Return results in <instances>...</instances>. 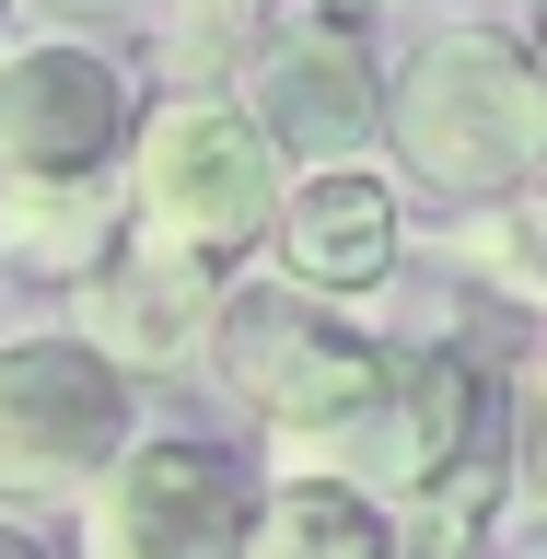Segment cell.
Here are the masks:
<instances>
[{"label":"cell","instance_id":"obj_1","mask_svg":"<svg viewBox=\"0 0 547 559\" xmlns=\"http://www.w3.org/2000/svg\"><path fill=\"white\" fill-rule=\"evenodd\" d=\"M222 384H234L269 454L292 478H338L384 513H408L431 478H454L478 454V373L466 349H431V338H361L349 314L304 304V292H245L222 304Z\"/></svg>","mask_w":547,"mask_h":559},{"label":"cell","instance_id":"obj_2","mask_svg":"<svg viewBox=\"0 0 547 559\" xmlns=\"http://www.w3.org/2000/svg\"><path fill=\"white\" fill-rule=\"evenodd\" d=\"M384 152L408 199H443L454 222L547 175V70L524 35L454 24L384 82Z\"/></svg>","mask_w":547,"mask_h":559},{"label":"cell","instance_id":"obj_3","mask_svg":"<svg viewBox=\"0 0 547 559\" xmlns=\"http://www.w3.org/2000/svg\"><path fill=\"white\" fill-rule=\"evenodd\" d=\"M280 199H292V164L269 152V129L234 94H152L140 105V140H129V222L140 234H164L199 269H234L245 245H269Z\"/></svg>","mask_w":547,"mask_h":559},{"label":"cell","instance_id":"obj_4","mask_svg":"<svg viewBox=\"0 0 547 559\" xmlns=\"http://www.w3.org/2000/svg\"><path fill=\"white\" fill-rule=\"evenodd\" d=\"M140 82L94 35H12L0 47V199H82L129 187Z\"/></svg>","mask_w":547,"mask_h":559},{"label":"cell","instance_id":"obj_5","mask_svg":"<svg viewBox=\"0 0 547 559\" xmlns=\"http://www.w3.org/2000/svg\"><path fill=\"white\" fill-rule=\"evenodd\" d=\"M129 373L70 326L0 338V501H82L129 454Z\"/></svg>","mask_w":547,"mask_h":559},{"label":"cell","instance_id":"obj_6","mask_svg":"<svg viewBox=\"0 0 547 559\" xmlns=\"http://www.w3.org/2000/svg\"><path fill=\"white\" fill-rule=\"evenodd\" d=\"M234 105L269 129V152H280L292 175L361 164V140H384V70H373L361 12H338V0L280 12V24L257 35V59H245Z\"/></svg>","mask_w":547,"mask_h":559},{"label":"cell","instance_id":"obj_7","mask_svg":"<svg viewBox=\"0 0 547 559\" xmlns=\"http://www.w3.org/2000/svg\"><path fill=\"white\" fill-rule=\"evenodd\" d=\"M257 489L210 431H152L82 489V559H245Z\"/></svg>","mask_w":547,"mask_h":559},{"label":"cell","instance_id":"obj_8","mask_svg":"<svg viewBox=\"0 0 547 559\" xmlns=\"http://www.w3.org/2000/svg\"><path fill=\"white\" fill-rule=\"evenodd\" d=\"M269 245H280V292L361 314V304H384V280L408 257V187L373 164H314V175H292Z\"/></svg>","mask_w":547,"mask_h":559},{"label":"cell","instance_id":"obj_9","mask_svg":"<svg viewBox=\"0 0 547 559\" xmlns=\"http://www.w3.org/2000/svg\"><path fill=\"white\" fill-rule=\"evenodd\" d=\"M210 326H222V269L175 257V245L140 234V222L70 280V338L105 349L117 373H164L175 349H199Z\"/></svg>","mask_w":547,"mask_h":559},{"label":"cell","instance_id":"obj_10","mask_svg":"<svg viewBox=\"0 0 547 559\" xmlns=\"http://www.w3.org/2000/svg\"><path fill=\"white\" fill-rule=\"evenodd\" d=\"M245 559H408V548H396L384 501H361L338 478H280L245 524Z\"/></svg>","mask_w":547,"mask_h":559},{"label":"cell","instance_id":"obj_11","mask_svg":"<svg viewBox=\"0 0 547 559\" xmlns=\"http://www.w3.org/2000/svg\"><path fill=\"white\" fill-rule=\"evenodd\" d=\"M443 257L478 280V292L547 314V175H536V187H513V199H489V210H466V222L443 234Z\"/></svg>","mask_w":547,"mask_h":559},{"label":"cell","instance_id":"obj_12","mask_svg":"<svg viewBox=\"0 0 547 559\" xmlns=\"http://www.w3.org/2000/svg\"><path fill=\"white\" fill-rule=\"evenodd\" d=\"M513 489L547 513V349L524 361V396H513Z\"/></svg>","mask_w":547,"mask_h":559},{"label":"cell","instance_id":"obj_13","mask_svg":"<svg viewBox=\"0 0 547 559\" xmlns=\"http://www.w3.org/2000/svg\"><path fill=\"white\" fill-rule=\"evenodd\" d=\"M524 47H536V70H547V0H524Z\"/></svg>","mask_w":547,"mask_h":559},{"label":"cell","instance_id":"obj_14","mask_svg":"<svg viewBox=\"0 0 547 559\" xmlns=\"http://www.w3.org/2000/svg\"><path fill=\"white\" fill-rule=\"evenodd\" d=\"M0 559H47V548H35V536H24V524H0Z\"/></svg>","mask_w":547,"mask_h":559},{"label":"cell","instance_id":"obj_15","mask_svg":"<svg viewBox=\"0 0 547 559\" xmlns=\"http://www.w3.org/2000/svg\"><path fill=\"white\" fill-rule=\"evenodd\" d=\"M0 35H12V0H0Z\"/></svg>","mask_w":547,"mask_h":559},{"label":"cell","instance_id":"obj_16","mask_svg":"<svg viewBox=\"0 0 547 559\" xmlns=\"http://www.w3.org/2000/svg\"><path fill=\"white\" fill-rule=\"evenodd\" d=\"M234 12H257V0H234Z\"/></svg>","mask_w":547,"mask_h":559},{"label":"cell","instance_id":"obj_17","mask_svg":"<svg viewBox=\"0 0 547 559\" xmlns=\"http://www.w3.org/2000/svg\"><path fill=\"white\" fill-rule=\"evenodd\" d=\"M338 12H349V0H338Z\"/></svg>","mask_w":547,"mask_h":559},{"label":"cell","instance_id":"obj_18","mask_svg":"<svg viewBox=\"0 0 547 559\" xmlns=\"http://www.w3.org/2000/svg\"><path fill=\"white\" fill-rule=\"evenodd\" d=\"M536 559H547V548H536Z\"/></svg>","mask_w":547,"mask_h":559}]
</instances>
